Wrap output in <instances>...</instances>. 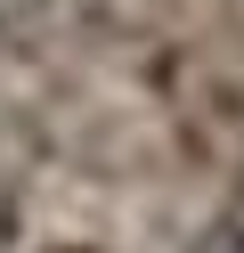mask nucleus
<instances>
[{
	"label": "nucleus",
	"mask_w": 244,
	"mask_h": 253,
	"mask_svg": "<svg viewBox=\"0 0 244 253\" xmlns=\"http://www.w3.org/2000/svg\"><path fill=\"white\" fill-rule=\"evenodd\" d=\"M8 229H16V196H8V180H0V245H8Z\"/></svg>",
	"instance_id": "f257e3e1"
}]
</instances>
